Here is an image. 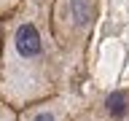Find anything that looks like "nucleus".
<instances>
[{"label":"nucleus","mask_w":129,"mask_h":121,"mask_svg":"<svg viewBox=\"0 0 129 121\" xmlns=\"http://www.w3.org/2000/svg\"><path fill=\"white\" fill-rule=\"evenodd\" d=\"M22 3H24V0H0V22H3V19H8L16 8L22 6Z\"/></svg>","instance_id":"obj_4"},{"label":"nucleus","mask_w":129,"mask_h":121,"mask_svg":"<svg viewBox=\"0 0 129 121\" xmlns=\"http://www.w3.org/2000/svg\"><path fill=\"white\" fill-rule=\"evenodd\" d=\"M100 19V0H54L48 11V38L59 62L78 65Z\"/></svg>","instance_id":"obj_2"},{"label":"nucleus","mask_w":129,"mask_h":121,"mask_svg":"<svg viewBox=\"0 0 129 121\" xmlns=\"http://www.w3.org/2000/svg\"><path fill=\"white\" fill-rule=\"evenodd\" d=\"M124 121H129V105L124 108Z\"/></svg>","instance_id":"obj_7"},{"label":"nucleus","mask_w":129,"mask_h":121,"mask_svg":"<svg viewBox=\"0 0 129 121\" xmlns=\"http://www.w3.org/2000/svg\"><path fill=\"white\" fill-rule=\"evenodd\" d=\"M16 121H73V118L64 108V100L56 94V97H48V100H40L35 105L16 110Z\"/></svg>","instance_id":"obj_3"},{"label":"nucleus","mask_w":129,"mask_h":121,"mask_svg":"<svg viewBox=\"0 0 129 121\" xmlns=\"http://www.w3.org/2000/svg\"><path fill=\"white\" fill-rule=\"evenodd\" d=\"M0 40H3V22H0Z\"/></svg>","instance_id":"obj_8"},{"label":"nucleus","mask_w":129,"mask_h":121,"mask_svg":"<svg viewBox=\"0 0 129 121\" xmlns=\"http://www.w3.org/2000/svg\"><path fill=\"white\" fill-rule=\"evenodd\" d=\"M59 56L35 6H19L3 19L0 40V102L11 110L59 94Z\"/></svg>","instance_id":"obj_1"},{"label":"nucleus","mask_w":129,"mask_h":121,"mask_svg":"<svg viewBox=\"0 0 129 121\" xmlns=\"http://www.w3.org/2000/svg\"><path fill=\"white\" fill-rule=\"evenodd\" d=\"M0 121H16V110H11L6 102H0Z\"/></svg>","instance_id":"obj_6"},{"label":"nucleus","mask_w":129,"mask_h":121,"mask_svg":"<svg viewBox=\"0 0 129 121\" xmlns=\"http://www.w3.org/2000/svg\"><path fill=\"white\" fill-rule=\"evenodd\" d=\"M75 121H110V118H108V110H105V113H100V110H86V113H81Z\"/></svg>","instance_id":"obj_5"}]
</instances>
